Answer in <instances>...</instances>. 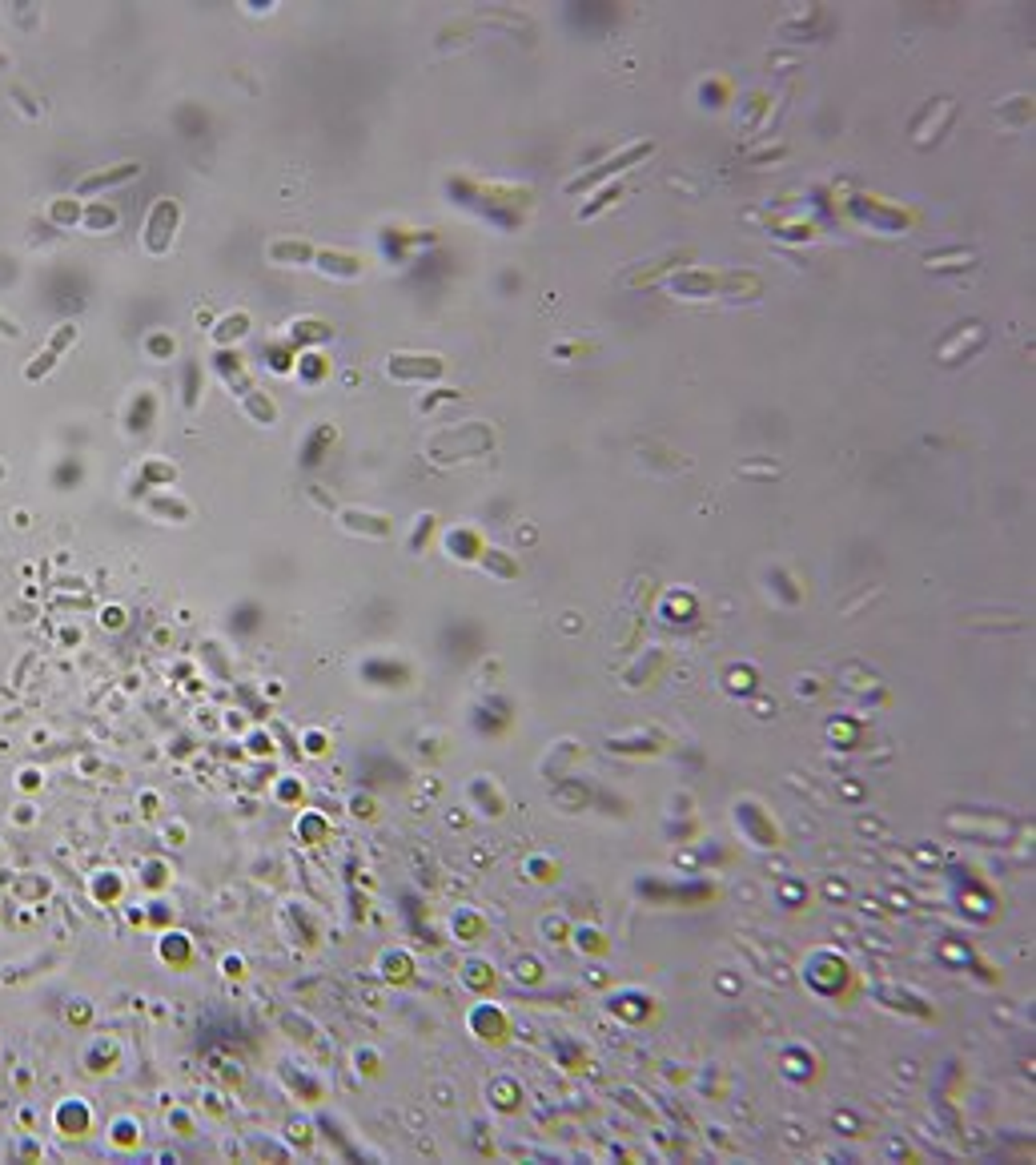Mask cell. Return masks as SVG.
I'll list each match as a JSON object with an SVG mask.
<instances>
[{"label": "cell", "mask_w": 1036, "mask_h": 1165, "mask_svg": "<svg viewBox=\"0 0 1036 1165\" xmlns=\"http://www.w3.org/2000/svg\"><path fill=\"white\" fill-rule=\"evenodd\" d=\"M217 370H221V375H225V378H230V382H233V391H237V398H242V402H246V410H249L253 418H258V423H265V426H269V423H274V402H269V398H265L262 391H253V382H249V375H246V370H242V362H237V358H233V354H217Z\"/></svg>", "instance_id": "obj_1"}, {"label": "cell", "mask_w": 1036, "mask_h": 1165, "mask_svg": "<svg viewBox=\"0 0 1036 1165\" xmlns=\"http://www.w3.org/2000/svg\"><path fill=\"white\" fill-rule=\"evenodd\" d=\"M72 342H77V326H61V330H56V334L49 338V346L40 350L37 362H28V366H24V378H28V382H40V378L49 375V370H53L56 362H61V354L72 346Z\"/></svg>", "instance_id": "obj_2"}, {"label": "cell", "mask_w": 1036, "mask_h": 1165, "mask_svg": "<svg viewBox=\"0 0 1036 1165\" xmlns=\"http://www.w3.org/2000/svg\"><path fill=\"white\" fill-rule=\"evenodd\" d=\"M173 226H177V201H157L153 214H149V230H145V249L149 253H161L169 249V237H173Z\"/></svg>", "instance_id": "obj_3"}, {"label": "cell", "mask_w": 1036, "mask_h": 1165, "mask_svg": "<svg viewBox=\"0 0 1036 1165\" xmlns=\"http://www.w3.org/2000/svg\"><path fill=\"white\" fill-rule=\"evenodd\" d=\"M141 173V166H117V169H109V173H93V177H85V182L77 185V193H93V189H104V185H117V182H125V177H137Z\"/></svg>", "instance_id": "obj_4"}, {"label": "cell", "mask_w": 1036, "mask_h": 1165, "mask_svg": "<svg viewBox=\"0 0 1036 1165\" xmlns=\"http://www.w3.org/2000/svg\"><path fill=\"white\" fill-rule=\"evenodd\" d=\"M643 153H647V145H635V149H627V153H619V157H614V161H607V166H611V173H614V169H623L627 161H635V157H643ZM603 173H607V169H595V173H587V177H582V182H570L566 189H570V193H575V189H587V185H595V182H598V177H603Z\"/></svg>", "instance_id": "obj_5"}, {"label": "cell", "mask_w": 1036, "mask_h": 1165, "mask_svg": "<svg viewBox=\"0 0 1036 1165\" xmlns=\"http://www.w3.org/2000/svg\"><path fill=\"white\" fill-rule=\"evenodd\" d=\"M0 334H5V338H21L24 330H21V326L12 322V318H5V313H0Z\"/></svg>", "instance_id": "obj_6"}, {"label": "cell", "mask_w": 1036, "mask_h": 1165, "mask_svg": "<svg viewBox=\"0 0 1036 1165\" xmlns=\"http://www.w3.org/2000/svg\"><path fill=\"white\" fill-rule=\"evenodd\" d=\"M5 65H8V56H5V53H0V69H5Z\"/></svg>", "instance_id": "obj_7"}, {"label": "cell", "mask_w": 1036, "mask_h": 1165, "mask_svg": "<svg viewBox=\"0 0 1036 1165\" xmlns=\"http://www.w3.org/2000/svg\"><path fill=\"white\" fill-rule=\"evenodd\" d=\"M0 479H5V462H0Z\"/></svg>", "instance_id": "obj_8"}]
</instances>
